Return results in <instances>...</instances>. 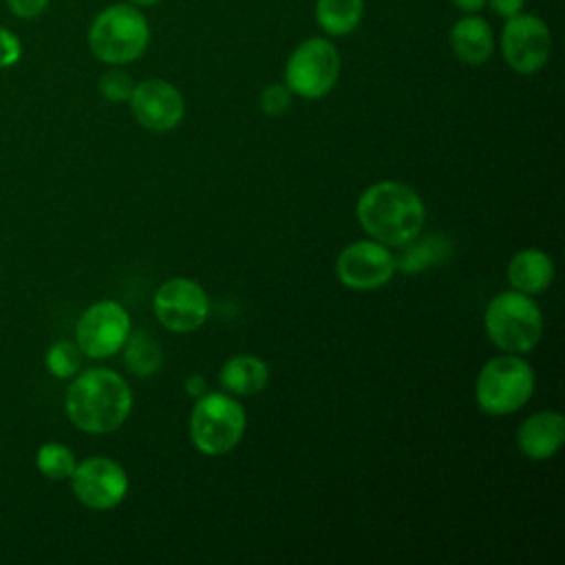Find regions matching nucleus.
I'll use <instances>...</instances> for the list:
<instances>
[{
	"instance_id": "10",
	"label": "nucleus",
	"mask_w": 565,
	"mask_h": 565,
	"mask_svg": "<svg viewBox=\"0 0 565 565\" xmlns=\"http://www.w3.org/2000/svg\"><path fill=\"white\" fill-rule=\"evenodd\" d=\"M130 316L117 300H97L77 320L75 342L88 358H110L130 335Z\"/></svg>"
},
{
	"instance_id": "27",
	"label": "nucleus",
	"mask_w": 565,
	"mask_h": 565,
	"mask_svg": "<svg viewBox=\"0 0 565 565\" xmlns=\"http://www.w3.org/2000/svg\"><path fill=\"white\" fill-rule=\"evenodd\" d=\"M183 388H185V393H188L190 397L199 399L201 395H205V393H207V382H205V377H203L201 373H192V375H188V377H185Z\"/></svg>"
},
{
	"instance_id": "11",
	"label": "nucleus",
	"mask_w": 565,
	"mask_h": 565,
	"mask_svg": "<svg viewBox=\"0 0 565 565\" xmlns=\"http://www.w3.org/2000/svg\"><path fill=\"white\" fill-rule=\"evenodd\" d=\"M395 269L397 258L391 254L388 245L373 238L344 245L335 258L338 280L355 291H371L386 285Z\"/></svg>"
},
{
	"instance_id": "29",
	"label": "nucleus",
	"mask_w": 565,
	"mask_h": 565,
	"mask_svg": "<svg viewBox=\"0 0 565 565\" xmlns=\"http://www.w3.org/2000/svg\"><path fill=\"white\" fill-rule=\"evenodd\" d=\"M128 4H132V7H137V9H148V7H154V4H159L161 0H126Z\"/></svg>"
},
{
	"instance_id": "15",
	"label": "nucleus",
	"mask_w": 565,
	"mask_h": 565,
	"mask_svg": "<svg viewBox=\"0 0 565 565\" xmlns=\"http://www.w3.org/2000/svg\"><path fill=\"white\" fill-rule=\"evenodd\" d=\"M448 42L452 55L468 66H481L494 53L492 26L479 13H463V18L450 26Z\"/></svg>"
},
{
	"instance_id": "25",
	"label": "nucleus",
	"mask_w": 565,
	"mask_h": 565,
	"mask_svg": "<svg viewBox=\"0 0 565 565\" xmlns=\"http://www.w3.org/2000/svg\"><path fill=\"white\" fill-rule=\"evenodd\" d=\"M4 4L18 20H35L49 9L51 0H4Z\"/></svg>"
},
{
	"instance_id": "18",
	"label": "nucleus",
	"mask_w": 565,
	"mask_h": 565,
	"mask_svg": "<svg viewBox=\"0 0 565 565\" xmlns=\"http://www.w3.org/2000/svg\"><path fill=\"white\" fill-rule=\"evenodd\" d=\"M364 15V0H316V22L331 38L353 33Z\"/></svg>"
},
{
	"instance_id": "9",
	"label": "nucleus",
	"mask_w": 565,
	"mask_h": 565,
	"mask_svg": "<svg viewBox=\"0 0 565 565\" xmlns=\"http://www.w3.org/2000/svg\"><path fill=\"white\" fill-rule=\"evenodd\" d=\"M152 311L168 331L190 333L207 320L210 300L194 278L174 276L161 282L154 291Z\"/></svg>"
},
{
	"instance_id": "17",
	"label": "nucleus",
	"mask_w": 565,
	"mask_h": 565,
	"mask_svg": "<svg viewBox=\"0 0 565 565\" xmlns=\"http://www.w3.org/2000/svg\"><path fill=\"white\" fill-rule=\"evenodd\" d=\"M269 366L256 355H234L218 369V384L230 395H256L267 386Z\"/></svg>"
},
{
	"instance_id": "6",
	"label": "nucleus",
	"mask_w": 565,
	"mask_h": 565,
	"mask_svg": "<svg viewBox=\"0 0 565 565\" xmlns=\"http://www.w3.org/2000/svg\"><path fill=\"white\" fill-rule=\"evenodd\" d=\"M247 426L245 408L230 393H205L190 413L192 446L210 457L230 452L243 439Z\"/></svg>"
},
{
	"instance_id": "14",
	"label": "nucleus",
	"mask_w": 565,
	"mask_h": 565,
	"mask_svg": "<svg viewBox=\"0 0 565 565\" xmlns=\"http://www.w3.org/2000/svg\"><path fill=\"white\" fill-rule=\"evenodd\" d=\"M565 441V419L556 411H539L516 428V446L532 461L552 459Z\"/></svg>"
},
{
	"instance_id": "28",
	"label": "nucleus",
	"mask_w": 565,
	"mask_h": 565,
	"mask_svg": "<svg viewBox=\"0 0 565 565\" xmlns=\"http://www.w3.org/2000/svg\"><path fill=\"white\" fill-rule=\"evenodd\" d=\"M450 4L461 13H479L486 9V0H450Z\"/></svg>"
},
{
	"instance_id": "12",
	"label": "nucleus",
	"mask_w": 565,
	"mask_h": 565,
	"mask_svg": "<svg viewBox=\"0 0 565 565\" xmlns=\"http://www.w3.org/2000/svg\"><path fill=\"white\" fill-rule=\"evenodd\" d=\"M71 488L86 508L113 510L128 494V475L115 459L88 457L75 466Z\"/></svg>"
},
{
	"instance_id": "3",
	"label": "nucleus",
	"mask_w": 565,
	"mask_h": 565,
	"mask_svg": "<svg viewBox=\"0 0 565 565\" xmlns=\"http://www.w3.org/2000/svg\"><path fill=\"white\" fill-rule=\"evenodd\" d=\"M90 53L108 66L137 62L150 44V24L141 9L128 2L104 7L88 26Z\"/></svg>"
},
{
	"instance_id": "2",
	"label": "nucleus",
	"mask_w": 565,
	"mask_h": 565,
	"mask_svg": "<svg viewBox=\"0 0 565 565\" xmlns=\"http://www.w3.org/2000/svg\"><path fill=\"white\" fill-rule=\"evenodd\" d=\"M64 406L68 419L79 430L106 435L128 419L132 391L119 373L110 369H88L71 382Z\"/></svg>"
},
{
	"instance_id": "19",
	"label": "nucleus",
	"mask_w": 565,
	"mask_h": 565,
	"mask_svg": "<svg viewBox=\"0 0 565 565\" xmlns=\"http://www.w3.org/2000/svg\"><path fill=\"white\" fill-rule=\"evenodd\" d=\"M124 362L128 371L139 377H148L161 366V347L146 331H130L124 342Z\"/></svg>"
},
{
	"instance_id": "24",
	"label": "nucleus",
	"mask_w": 565,
	"mask_h": 565,
	"mask_svg": "<svg viewBox=\"0 0 565 565\" xmlns=\"http://www.w3.org/2000/svg\"><path fill=\"white\" fill-rule=\"evenodd\" d=\"M22 60V40L0 24V68H11Z\"/></svg>"
},
{
	"instance_id": "8",
	"label": "nucleus",
	"mask_w": 565,
	"mask_h": 565,
	"mask_svg": "<svg viewBox=\"0 0 565 565\" xmlns=\"http://www.w3.org/2000/svg\"><path fill=\"white\" fill-rule=\"evenodd\" d=\"M501 55L519 75L539 73L552 53V31L547 22L534 13H516L505 18L501 29Z\"/></svg>"
},
{
	"instance_id": "23",
	"label": "nucleus",
	"mask_w": 565,
	"mask_h": 565,
	"mask_svg": "<svg viewBox=\"0 0 565 565\" xmlns=\"http://www.w3.org/2000/svg\"><path fill=\"white\" fill-rule=\"evenodd\" d=\"M291 102H294V93L285 86V82L267 84L258 95V108H260V113H265L269 117H278V115L287 113Z\"/></svg>"
},
{
	"instance_id": "16",
	"label": "nucleus",
	"mask_w": 565,
	"mask_h": 565,
	"mask_svg": "<svg viewBox=\"0 0 565 565\" xmlns=\"http://www.w3.org/2000/svg\"><path fill=\"white\" fill-rule=\"evenodd\" d=\"M508 282L514 291L534 296L545 291L554 280V260L547 252L536 247H525L516 252L505 269Z\"/></svg>"
},
{
	"instance_id": "21",
	"label": "nucleus",
	"mask_w": 565,
	"mask_h": 565,
	"mask_svg": "<svg viewBox=\"0 0 565 565\" xmlns=\"http://www.w3.org/2000/svg\"><path fill=\"white\" fill-rule=\"evenodd\" d=\"M79 364H82V349L77 347V342L57 340L46 351V369L51 375L60 380L73 377L79 371Z\"/></svg>"
},
{
	"instance_id": "4",
	"label": "nucleus",
	"mask_w": 565,
	"mask_h": 565,
	"mask_svg": "<svg viewBox=\"0 0 565 565\" xmlns=\"http://www.w3.org/2000/svg\"><path fill=\"white\" fill-rule=\"evenodd\" d=\"M534 393V371L519 353L490 358L475 382L477 406L492 417L523 408Z\"/></svg>"
},
{
	"instance_id": "22",
	"label": "nucleus",
	"mask_w": 565,
	"mask_h": 565,
	"mask_svg": "<svg viewBox=\"0 0 565 565\" xmlns=\"http://www.w3.org/2000/svg\"><path fill=\"white\" fill-rule=\"evenodd\" d=\"M135 79L128 71H124L121 66H110L108 71L102 73L99 82H97V88L102 93L104 99L108 102H128L130 95H132V88H135Z\"/></svg>"
},
{
	"instance_id": "26",
	"label": "nucleus",
	"mask_w": 565,
	"mask_h": 565,
	"mask_svg": "<svg viewBox=\"0 0 565 565\" xmlns=\"http://www.w3.org/2000/svg\"><path fill=\"white\" fill-rule=\"evenodd\" d=\"M486 7H490V11L499 18H512L516 13L523 11L525 0H486Z\"/></svg>"
},
{
	"instance_id": "1",
	"label": "nucleus",
	"mask_w": 565,
	"mask_h": 565,
	"mask_svg": "<svg viewBox=\"0 0 565 565\" xmlns=\"http://www.w3.org/2000/svg\"><path fill=\"white\" fill-rule=\"evenodd\" d=\"M360 227L391 247L413 243L426 223L422 196L402 181H377L369 185L355 205Z\"/></svg>"
},
{
	"instance_id": "5",
	"label": "nucleus",
	"mask_w": 565,
	"mask_h": 565,
	"mask_svg": "<svg viewBox=\"0 0 565 565\" xmlns=\"http://www.w3.org/2000/svg\"><path fill=\"white\" fill-rule=\"evenodd\" d=\"M483 327L490 342L503 353H527L543 335V316L530 296L510 289L488 302Z\"/></svg>"
},
{
	"instance_id": "7",
	"label": "nucleus",
	"mask_w": 565,
	"mask_h": 565,
	"mask_svg": "<svg viewBox=\"0 0 565 565\" xmlns=\"http://www.w3.org/2000/svg\"><path fill=\"white\" fill-rule=\"evenodd\" d=\"M340 53L327 38H307L285 62V86L294 97L320 99L333 90L340 77Z\"/></svg>"
},
{
	"instance_id": "13",
	"label": "nucleus",
	"mask_w": 565,
	"mask_h": 565,
	"mask_svg": "<svg viewBox=\"0 0 565 565\" xmlns=\"http://www.w3.org/2000/svg\"><path fill=\"white\" fill-rule=\"evenodd\" d=\"M128 104L135 121L152 132H168L177 128L185 115L181 90L161 77L137 82Z\"/></svg>"
},
{
	"instance_id": "20",
	"label": "nucleus",
	"mask_w": 565,
	"mask_h": 565,
	"mask_svg": "<svg viewBox=\"0 0 565 565\" xmlns=\"http://www.w3.org/2000/svg\"><path fill=\"white\" fill-rule=\"evenodd\" d=\"M35 466L40 470V475H44L51 481H64L71 479L77 461L75 455L68 446L57 444V441H49L42 444L35 452Z\"/></svg>"
}]
</instances>
